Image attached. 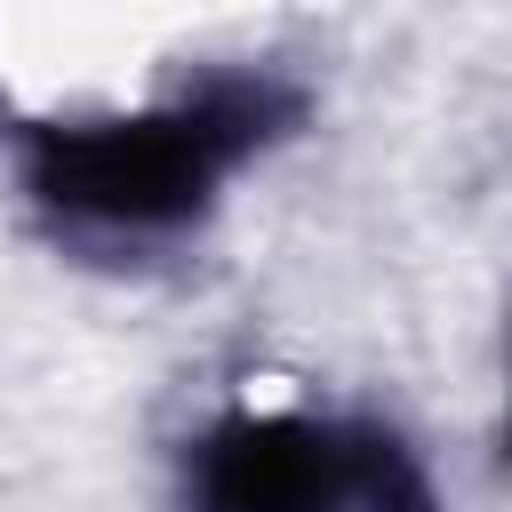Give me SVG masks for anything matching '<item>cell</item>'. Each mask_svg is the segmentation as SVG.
<instances>
[{"label":"cell","instance_id":"6da1fadb","mask_svg":"<svg viewBox=\"0 0 512 512\" xmlns=\"http://www.w3.org/2000/svg\"><path fill=\"white\" fill-rule=\"evenodd\" d=\"M304 112L312 96L288 72L224 64L144 112L16 120V168L64 240H176L248 160L288 144Z\"/></svg>","mask_w":512,"mask_h":512},{"label":"cell","instance_id":"7a4b0ae2","mask_svg":"<svg viewBox=\"0 0 512 512\" xmlns=\"http://www.w3.org/2000/svg\"><path fill=\"white\" fill-rule=\"evenodd\" d=\"M184 512H440L416 448L376 416L232 408L184 440Z\"/></svg>","mask_w":512,"mask_h":512}]
</instances>
